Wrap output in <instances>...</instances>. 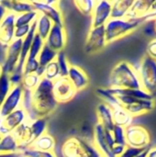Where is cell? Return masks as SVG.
Segmentation results:
<instances>
[{"instance_id":"1","label":"cell","mask_w":156,"mask_h":157,"mask_svg":"<svg viewBox=\"0 0 156 157\" xmlns=\"http://www.w3.org/2000/svg\"><path fill=\"white\" fill-rule=\"evenodd\" d=\"M53 82L42 77L33 91L23 93L21 107L29 116V121L46 119L58 107L52 93Z\"/></svg>"},{"instance_id":"2","label":"cell","mask_w":156,"mask_h":157,"mask_svg":"<svg viewBox=\"0 0 156 157\" xmlns=\"http://www.w3.org/2000/svg\"><path fill=\"white\" fill-rule=\"evenodd\" d=\"M108 83L113 88L143 89L137 69L126 61L118 63L112 68Z\"/></svg>"},{"instance_id":"3","label":"cell","mask_w":156,"mask_h":157,"mask_svg":"<svg viewBox=\"0 0 156 157\" xmlns=\"http://www.w3.org/2000/svg\"><path fill=\"white\" fill-rule=\"evenodd\" d=\"M143 23L141 19L110 18L104 26L107 44H110L135 31Z\"/></svg>"},{"instance_id":"4","label":"cell","mask_w":156,"mask_h":157,"mask_svg":"<svg viewBox=\"0 0 156 157\" xmlns=\"http://www.w3.org/2000/svg\"><path fill=\"white\" fill-rule=\"evenodd\" d=\"M142 88L152 95L156 97V60L145 55L137 69Z\"/></svg>"},{"instance_id":"5","label":"cell","mask_w":156,"mask_h":157,"mask_svg":"<svg viewBox=\"0 0 156 157\" xmlns=\"http://www.w3.org/2000/svg\"><path fill=\"white\" fill-rule=\"evenodd\" d=\"M114 98L118 104L133 118L149 113L154 109V100L142 99L128 96H117Z\"/></svg>"},{"instance_id":"6","label":"cell","mask_w":156,"mask_h":157,"mask_svg":"<svg viewBox=\"0 0 156 157\" xmlns=\"http://www.w3.org/2000/svg\"><path fill=\"white\" fill-rule=\"evenodd\" d=\"M126 144L136 149H148L151 135L146 128L139 124H131L125 129Z\"/></svg>"},{"instance_id":"7","label":"cell","mask_w":156,"mask_h":157,"mask_svg":"<svg viewBox=\"0 0 156 157\" xmlns=\"http://www.w3.org/2000/svg\"><path fill=\"white\" fill-rule=\"evenodd\" d=\"M93 144L104 157H115L113 155L115 143L112 133L98 122L94 126Z\"/></svg>"},{"instance_id":"8","label":"cell","mask_w":156,"mask_h":157,"mask_svg":"<svg viewBox=\"0 0 156 157\" xmlns=\"http://www.w3.org/2000/svg\"><path fill=\"white\" fill-rule=\"evenodd\" d=\"M34 10L50 18L53 24L64 26L63 16L59 8L58 1H31Z\"/></svg>"},{"instance_id":"9","label":"cell","mask_w":156,"mask_h":157,"mask_svg":"<svg viewBox=\"0 0 156 157\" xmlns=\"http://www.w3.org/2000/svg\"><path fill=\"white\" fill-rule=\"evenodd\" d=\"M29 121V116L21 107L6 117L0 120V134L7 135L13 133L22 123Z\"/></svg>"},{"instance_id":"10","label":"cell","mask_w":156,"mask_h":157,"mask_svg":"<svg viewBox=\"0 0 156 157\" xmlns=\"http://www.w3.org/2000/svg\"><path fill=\"white\" fill-rule=\"evenodd\" d=\"M104 26L90 28L85 43V52L88 54L97 53L107 46Z\"/></svg>"},{"instance_id":"11","label":"cell","mask_w":156,"mask_h":157,"mask_svg":"<svg viewBox=\"0 0 156 157\" xmlns=\"http://www.w3.org/2000/svg\"><path fill=\"white\" fill-rule=\"evenodd\" d=\"M52 93L58 104H64L70 102L75 97L77 91L67 77H59L53 82Z\"/></svg>"},{"instance_id":"12","label":"cell","mask_w":156,"mask_h":157,"mask_svg":"<svg viewBox=\"0 0 156 157\" xmlns=\"http://www.w3.org/2000/svg\"><path fill=\"white\" fill-rule=\"evenodd\" d=\"M111 10L112 1H96L91 14V28L105 26V24L111 18Z\"/></svg>"},{"instance_id":"13","label":"cell","mask_w":156,"mask_h":157,"mask_svg":"<svg viewBox=\"0 0 156 157\" xmlns=\"http://www.w3.org/2000/svg\"><path fill=\"white\" fill-rule=\"evenodd\" d=\"M23 93L24 89L22 88L21 85L12 86L6 100L0 108V120L6 117L17 109L21 108Z\"/></svg>"},{"instance_id":"14","label":"cell","mask_w":156,"mask_h":157,"mask_svg":"<svg viewBox=\"0 0 156 157\" xmlns=\"http://www.w3.org/2000/svg\"><path fill=\"white\" fill-rule=\"evenodd\" d=\"M21 45H22L21 40H15L6 48L5 60L2 64L3 74L9 75L15 70L20 58Z\"/></svg>"},{"instance_id":"15","label":"cell","mask_w":156,"mask_h":157,"mask_svg":"<svg viewBox=\"0 0 156 157\" xmlns=\"http://www.w3.org/2000/svg\"><path fill=\"white\" fill-rule=\"evenodd\" d=\"M44 42L49 48H51L54 52H63L67 42V34L64 26L53 24Z\"/></svg>"},{"instance_id":"16","label":"cell","mask_w":156,"mask_h":157,"mask_svg":"<svg viewBox=\"0 0 156 157\" xmlns=\"http://www.w3.org/2000/svg\"><path fill=\"white\" fill-rule=\"evenodd\" d=\"M16 15L7 12L0 22V44L7 47L15 40Z\"/></svg>"},{"instance_id":"17","label":"cell","mask_w":156,"mask_h":157,"mask_svg":"<svg viewBox=\"0 0 156 157\" xmlns=\"http://www.w3.org/2000/svg\"><path fill=\"white\" fill-rule=\"evenodd\" d=\"M67 78L77 92L84 90L89 85V77L86 71L75 64H71Z\"/></svg>"},{"instance_id":"18","label":"cell","mask_w":156,"mask_h":157,"mask_svg":"<svg viewBox=\"0 0 156 157\" xmlns=\"http://www.w3.org/2000/svg\"><path fill=\"white\" fill-rule=\"evenodd\" d=\"M13 135L17 139L18 145L20 147V151L26 148H29L31 144L35 142L31 128H30V121H28L22 123L14 132Z\"/></svg>"},{"instance_id":"19","label":"cell","mask_w":156,"mask_h":157,"mask_svg":"<svg viewBox=\"0 0 156 157\" xmlns=\"http://www.w3.org/2000/svg\"><path fill=\"white\" fill-rule=\"evenodd\" d=\"M83 150V139L79 137H70L64 141L61 147L63 157H80Z\"/></svg>"},{"instance_id":"20","label":"cell","mask_w":156,"mask_h":157,"mask_svg":"<svg viewBox=\"0 0 156 157\" xmlns=\"http://www.w3.org/2000/svg\"><path fill=\"white\" fill-rule=\"evenodd\" d=\"M97 122L100 123L106 130L112 132L115 124L113 121L112 109L108 104L102 102L97 105Z\"/></svg>"},{"instance_id":"21","label":"cell","mask_w":156,"mask_h":157,"mask_svg":"<svg viewBox=\"0 0 156 157\" xmlns=\"http://www.w3.org/2000/svg\"><path fill=\"white\" fill-rule=\"evenodd\" d=\"M0 3L6 9L7 12L16 16L30 12L34 10L31 1H18V0H2Z\"/></svg>"},{"instance_id":"22","label":"cell","mask_w":156,"mask_h":157,"mask_svg":"<svg viewBox=\"0 0 156 157\" xmlns=\"http://www.w3.org/2000/svg\"><path fill=\"white\" fill-rule=\"evenodd\" d=\"M152 3H153V1H148V0L133 1V4L131 6L130 10L126 16V18L143 20V18L146 16V14L150 10Z\"/></svg>"},{"instance_id":"23","label":"cell","mask_w":156,"mask_h":157,"mask_svg":"<svg viewBox=\"0 0 156 157\" xmlns=\"http://www.w3.org/2000/svg\"><path fill=\"white\" fill-rule=\"evenodd\" d=\"M112 114H113V121L115 125L120 126L122 128H127L132 124L133 117L129 114L123 108H121L119 104L111 107Z\"/></svg>"},{"instance_id":"24","label":"cell","mask_w":156,"mask_h":157,"mask_svg":"<svg viewBox=\"0 0 156 157\" xmlns=\"http://www.w3.org/2000/svg\"><path fill=\"white\" fill-rule=\"evenodd\" d=\"M55 139L53 136L49 134L48 132H45L43 135H41L40 138H38L29 148L43 151V152H54L55 149Z\"/></svg>"},{"instance_id":"25","label":"cell","mask_w":156,"mask_h":157,"mask_svg":"<svg viewBox=\"0 0 156 157\" xmlns=\"http://www.w3.org/2000/svg\"><path fill=\"white\" fill-rule=\"evenodd\" d=\"M20 153V147L13 133L3 135L0 141V155Z\"/></svg>"},{"instance_id":"26","label":"cell","mask_w":156,"mask_h":157,"mask_svg":"<svg viewBox=\"0 0 156 157\" xmlns=\"http://www.w3.org/2000/svg\"><path fill=\"white\" fill-rule=\"evenodd\" d=\"M133 1L131 0H118L112 1L111 18H123L126 17Z\"/></svg>"},{"instance_id":"27","label":"cell","mask_w":156,"mask_h":157,"mask_svg":"<svg viewBox=\"0 0 156 157\" xmlns=\"http://www.w3.org/2000/svg\"><path fill=\"white\" fill-rule=\"evenodd\" d=\"M52 26L53 23L50 18H48L44 15L39 14L36 20V34L39 35L45 41Z\"/></svg>"},{"instance_id":"28","label":"cell","mask_w":156,"mask_h":157,"mask_svg":"<svg viewBox=\"0 0 156 157\" xmlns=\"http://www.w3.org/2000/svg\"><path fill=\"white\" fill-rule=\"evenodd\" d=\"M56 52H54L53 50H51V48H49L45 43L44 46L42 47L39 56H38V62L40 64V67L41 68H45L49 63H51V62L55 61L56 56H57Z\"/></svg>"},{"instance_id":"29","label":"cell","mask_w":156,"mask_h":157,"mask_svg":"<svg viewBox=\"0 0 156 157\" xmlns=\"http://www.w3.org/2000/svg\"><path fill=\"white\" fill-rule=\"evenodd\" d=\"M55 62L57 63V65H58V68H59L60 77H67L71 63H69L64 51L60 52L57 53Z\"/></svg>"},{"instance_id":"30","label":"cell","mask_w":156,"mask_h":157,"mask_svg":"<svg viewBox=\"0 0 156 157\" xmlns=\"http://www.w3.org/2000/svg\"><path fill=\"white\" fill-rule=\"evenodd\" d=\"M30 121V128L31 132L34 137V140L36 141L38 138H40L41 135H43L45 132H47V121L46 119H37Z\"/></svg>"},{"instance_id":"31","label":"cell","mask_w":156,"mask_h":157,"mask_svg":"<svg viewBox=\"0 0 156 157\" xmlns=\"http://www.w3.org/2000/svg\"><path fill=\"white\" fill-rule=\"evenodd\" d=\"M38 16H39V14L35 10L17 15V16H16V27L31 26L37 20Z\"/></svg>"},{"instance_id":"32","label":"cell","mask_w":156,"mask_h":157,"mask_svg":"<svg viewBox=\"0 0 156 157\" xmlns=\"http://www.w3.org/2000/svg\"><path fill=\"white\" fill-rule=\"evenodd\" d=\"M40 77L37 74H29L23 75L21 81V86L25 91H33L40 81Z\"/></svg>"},{"instance_id":"33","label":"cell","mask_w":156,"mask_h":157,"mask_svg":"<svg viewBox=\"0 0 156 157\" xmlns=\"http://www.w3.org/2000/svg\"><path fill=\"white\" fill-rule=\"evenodd\" d=\"M44 40L35 33V36L33 38L30 49H29V52L28 55V59H31V60H35L38 59V56L42 49V47L44 46Z\"/></svg>"},{"instance_id":"34","label":"cell","mask_w":156,"mask_h":157,"mask_svg":"<svg viewBox=\"0 0 156 157\" xmlns=\"http://www.w3.org/2000/svg\"><path fill=\"white\" fill-rule=\"evenodd\" d=\"M96 1L93 0H75L74 1V5L77 8V10L85 15V16H91L93 8L95 6Z\"/></svg>"},{"instance_id":"35","label":"cell","mask_w":156,"mask_h":157,"mask_svg":"<svg viewBox=\"0 0 156 157\" xmlns=\"http://www.w3.org/2000/svg\"><path fill=\"white\" fill-rule=\"evenodd\" d=\"M11 88L12 86L9 81V76L7 75L3 74L0 77V108L6 100Z\"/></svg>"},{"instance_id":"36","label":"cell","mask_w":156,"mask_h":157,"mask_svg":"<svg viewBox=\"0 0 156 157\" xmlns=\"http://www.w3.org/2000/svg\"><path fill=\"white\" fill-rule=\"evenodd\" d=\"M80 157H104L95 147L93 143L86 140L83 141V151Z\"/></svg>"},{"instance_id":"37","label":"cell","mask_w":156,"mask_h":157,"mask_svg":"<svg viewBox=\"0 0 156 157\" xmlns=\"http://www.w3.org/2000/svg\"><path fill=\"white\" fill-rule=\"evenodd\" d=\"M43 77L48 79V80H50V81H52V82H54L55 80H57L60 77L59 68H58L57 63L55 61L51 62V63H49L45 67Z\"/></svg>"},{"instance_id":"38","label":"cell","mask_w":156,"mask_h":157,"mask_svg":"<svg viewBox=\"0 0 156 157\" xmlns=\"http://www.w3.org/2000/svg\"><path fill=\"white\" fill-rule=\"evenodd\" d=\"M111 133H112L115 144L127 146L126 136H125V128H122L118 125H114V128H113Z\"/></svg>"},{"instance_id":"39","label":"cell","mask_w":156,"mask_h":157,"mask_svg":"<svg viewBox=\"0 0 156 157\" xmlns=\"http://www.w3.org/2000/svg\"><path fill=\"white\" fill-rule=\"evenodd\" d=\"M25 156L27 157H57L54 152H43L35 150L32 148H26L20 151Z\"/></svg>"},{"instance_id":"40","label":"cell","mask_w":156,"mask_h":157,"mask_svg":"<svg viewBox=\"0 0 156 157\" xmlns=\"http://www.w3.org/2000/svg\"><path fill=\"white\" fill-rule=\"evenodd\" d=\"M40 68V64L38 62V59L31 60L28 59L26 60L24 63V68H23V75H29V74H36Z\"/></svg>"},{"instance_id":"41","label":"cell","mask_w":156,"mask_h":157,"mask_svg":"<svg viewBox=\"0 0 156 157\" xmlns=\"http://www.w3.org/2000/svg\"><path fill=\"white\" fill-rule=\"evenodd\" d=\"M31 26H20V27H16L15 30V40H23L28 34L29 33Z\"/></svg>"},{"instance_id":"42","label":"cell","mask_w":156,"mask_h":157,"mask_svg":"<svg viewBox=\"0 0 156 157\" xmlns=\"http://www.w3.org/2000/svg\"><path fill=\"white\" fill-rule=\"evenodd\" d=\"M145 150H147V149H136V148L127 146L126 149L124 150V152L119 157H136L140 154H142L143 152H144Z\"/></svg>"},{"instance_id":"43","label":"cell","mask_w":156,"mask_h":157,"mask_svg":"<svg viewBox=\"0 0 156 157\" xmlns=\"http://www.w3.org/2000/svg\"><path fill=\"white\" fill-rule=\"evenodd\" d=\"M146 55L149 56L150 58L156 60V38L152 39L146 47Z\"/></svg>"},{"instance_id":"44","label":"cell","mask_w":156,"mask_h":157,"mask_svg":"<svg viewBox=\"0 0 156 157\" xmlns=\"http://www.w3.org/2000/svg\"><path fill=\"white\" fill-rule=\"evenodd\" d=\"M156 19V1H154L152 3V6L150 7V10L146 14V16L143 18V22H150L154 21Z\"/></svg>"},{"instance_id":"45","label":"cell","mask_w":156,"mask_h":157,"mask_svg":"<svg viewBox=\"0 0 156 157\" xmlns=\"http://www.w3.org/2000/svg\"><path fill=\"white\" fill-rule=\"evenodd\" d=\"M127 146L125 145H118V144H115L114 147H113V155L115 157H119L123 152L124 150L126 149Z\"/></svg>"},{"instance_id":"46","label":"cell","mask_w":156,"mask_h":157,"mask_svg":"<svg viewBox=\"0 0 156 157\" xmlns=\"http://www.w3.org/2000/svg\"><path fill=\"white\" fill-rule=\"evenodd\" d=\"M146 157H156V146L148 149Z\"/></svg>"},{"instance_id":"47","label":"cell","mask_w":156,"mask_h":157,"mask_svg":"<svg viewBox=\"0 0 156 157\" xmlns=\"http://www.w3.org/2000/svg\"><path fill=\"white\" fill-rule=\"evenodd\" d=\"M7 13V11H6V9L3 6V5L0 3V22H1V20L3 19V17L6 16V14Z\"/></svg>"},{"instance_id":"48","label":"cell","mask_w":156,"mask_h":157,"mask_svg":"<svg viewBox=\"0 0 156 157\" xmlns=\"http://www.w3.org/2000/svg\"><path fill=\"white\" fill-rule=\"evenodd\" d=\"M17 155V154H6V155H0V157H16Z\"/></svg>"},{"instance_id":"49","label":"cell","mask_w":156,"mask_h":157,"mask_svg":"<svg viewBox=\"0 0 156 157\" xmlns=\"http://www.w3.org/2000/svg\"><path fill=\"white\" fill-rule=\"evenodd\" d=\"M149 148H150V147H149ZM149 148H148V149H149ZM148 149H147V150H145L144 152H143L142 154H140L139 155H137L136 157H146L147 156V151H148Z\"/></svg>"},{"instance_id":"50","label":"cell","mask_w":156,"mask_h":157,"mask_svg":"<svg viewBox=\"0 0 156 157\" xmlns=\"http://www.w3.org/2000/svg\"><path fill=\"white\" fill-rule=\"evenodd\" d=\"M154 31H155L156 33V19L154 21Z\"/></svg>"},{"instance_id":"51","label":"cell","mask_w":156,"mask_h":157,"mask_svg":"<svg viewBox=\"0 0 156 157\" xmlns=\"http://www.w3.org/2000/svg\"><path fill=\"white\" fill-rule=\"evenodd\" d=\"M3 75V70H2V65H0V77Z\"/></svg>"},{"instance_id":"52","label":"cell","mask_w":156,"mask_h":157,"mask_svg":"<svg viewBox=\"0 0 156 157\" xmlns=\"http://www.w3.org/2000/svg\"><path fill=\"white\" fill-rule=\"evenodd\" d=\"M2 137H3V135H1V134H0V141H1V139H2Z\"/></svg>"}]
</instances>
